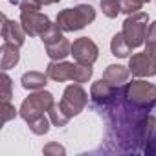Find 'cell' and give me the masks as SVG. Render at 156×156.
Instances as JSON below:
<instances>
[{
  "label": "cell",
  "mask_w": 156,
  "mask_h": 156,
  "mask_svg": "<svg viewBox=\"0 0 156 156\" xmlns=\"http://www.w3.org/2000/svg\"><path fill=\"white\" fill-rule=\"evenodd\" d=\"M96 11L92 6H77L73 9H64L57 15V26L62 31H77L83 30L87 24L94 22Z\"/></svg>",
  "instance_id": "1"
},
{
  "label": "cell",
  "mask_w": 156,
  "mask_h": 156,
  "mask_svg": "<svg viewBox=\"0 0 156 156\" xmlns=\"http://www.w3.org/2000/svg\"><path fill=\"white\" fill-rule=\"evenodd\" d=\"M121 90L132 105H136L147 112L156 107V87L151 83L132 81V83H127L125 87H121Z\"/></svg>",
  "instance_id": "2"
},
{
  "label": "cell",
  "mask_w": 156,
  "mask_h": 156,
  "mask_svg": "<svg viewBox=\"0 0 156 156\" xmlns=\"http://www.w3.org/2000/svg\"><path fill=\"white\" fill-rule=\"evenodd\" d=\"M147 20H149V15L138 11V13H132L123 22V31L121 33L127 39L130 48H138V46L143 44L145 35H147Z\"/></svg>",
  "instance_id": "3"
},
{
  "label": "cell",
  "mask_w": 156,
  "mask_h": 156,
  "mask_svg": "<svg viewBox=\"0 0 156 156\" xmlns=\"http://www.w3.org/2000/svg\"><path fill=\"white\" fill-rule=\"evenodd\" d=\"M51 107H53V96H51L50 92H37V94L30 96V98L22 103V107H20V116H22L26 121H30L31 118L41 116L42 112L50 110Z\"/></svg>",
  "instance_id": "4"
},
{
  "label": "cell",
  "mask_w": 156,
  "mask_h": 156,
  "mask_svg": "<svg viewBox=\"0 0 156 156\" xmlns=\"http://www.w3.org/2000/svg\"><path fill=\"white\" fill-rule=\"evenodd\" d=\"M88 103V98H87V92L79 87V85H70L66 90H64V96L61 99V108L72 118V116H77Z\"/></svg>",
  "instance_id": "5"
},
{
  "label": "cell",
  "mask_w": 156,
  "mask_h": 156,
  "mask_svg": "<svg viewBox=\"0 0 156 156\" xmlns=\"http://www.w3.org/2000/svg\"><path fill=\"white\" fill-rule=\"evenodd\" d=\"M129 68H130L132 75H138V77L156 75V48H147L143 53L132 55Z\"/></svg>",
  "instance_id": "6"
},
{
  "label": "cell",
  "mask_w": 156,
  "mask_h": 156,
  "mask_svg": "<svg viewBox=\"0 0 156 156\" xmlns=\"http://www.w3.org/2000/svg\"><path fill=\"white\" fill-rule=\"evenodd\" d=\"M72 55H73V59L77 62H81V64H92L98 59V46L90 39L81 37V39H77L72 44Z\"/></svg>",
  "instance_id": "7"
},
{
  "label": "cell",
  "mask_w": 156,
  "mask_h": 156,
  "mask_svg": "<svg viewBox=\"0 0 156 156\" xmlns=\"http://www.w3.org/2000/svg\"><path fill=\"white\" fill-rule=\"evenodd\" d=\"M20 24L28 35H42L50 28V19L46 15H41L39 11L33 13H22Z\"/></svg>",
  "instance_id": "8"
},
{
  "label": "cell",
  "mask_w": 156,
  "mask_h": 156,
  "mask_svg": "<svg viewBox=\"0 0 156 156\" xmlns=\"http://www.w3.org/2000/svg\"><path fill=\"white\" fill-rule=\"evenodd\" d=\"M118 88L119 87H114V85H110L105 79L98 81L92 87V103H94V107H99V108L107 107L114 99V96L118 94Z\"/></svg>",
  "instance_id": "9"
},
{
  "label": "cell",
  "mask_w": 156,
  "mask_h": 156,
  "mask_svg": "<svg viewBox=\"0 0 156 156\" xmlns=\"http://www.w3.org/2000/svg\"><path fill=\"white\" fill-rule=\"evenodd\" d=\"M2 20H4V26H2V37L6 42H11V44H17V46H22L24 42V28L22 24H17V22H11L8 20L4 15H2Z\"/></svg>",
  "instance_id": "10"
},
{
  "label": "cell",
  "mask_w": 156,
  "mask_h": 156,
  "mask_svg": "<svg viewBox=\"0 0 156 156\" xmlns=\"http://www.w3.org/2000/svg\"><path fill=\"white\" fill-rule=\"evenodd\" d=\"M73 68L75 64H70V62H50L48 68H46V75L53 81H68V79H73Z\"/></svg>",
  "instance_id": "11"
},
{
  "label": "cell",
  "mask_w": 156,
  "mask_h": 156,
  "mask_svg": "<svg viewBox=\"0 0 156 156\" xmlns=\"http://www.w3.org/2000/svg\"><path fill=\"white\" fill-rule=\"evenodd\" d=\"M127 77H129L127 68H125V66H119V64H110V66L107 68V72L103 73V79L108 81V83L114 85V87L123 85V83L127 81Z\"/></svg>",
  "instance_id": "12"
},
{
  "label": "cell",
  "mask_w": 156,
  "mask_h": 156,
  "mask_svg": "<svg viewBox=\"0 0 156 156\" xmlns=\"http://www.w3.org/2000/svg\"><path fill=\"white\" fill-rule=\"evenodd\" d=\"M46 50H48V55H50L51 59H55V61H61V59H64L66 55H72V44H70L64 37H62L61 41H57V42L48 44Z\"/></svg>",
  "instance_id": "13"
},
{
  "label": "cell",
  "mask_w": 156,
  "mask_h": 156,
  "mask_svg": "<svg viewBox=\"0 0 156 156\" xmlns=\"http://www.w3.org/2000/svg\"><path fill=\"white\" fill-rule=\"evenodd\" d=\"M46 77L48 75H44L41 72H28V73L22 75L20 81H22V87L26 90H39L46 85Z\"/></svg>",
  "instance_id": "14"
},
{
  "label": "cell",
  "mask_w": 156,
  "mask_h": 156,
  "mask_svg": "<svg viewBox=\"0 0 156 156\" xmlns=\"http://www.w3.org/2000/svg\"><path fill=\"white\" fill-rule=\"evenodd\" d=\"M19 62V46L11 42H4L2 46V68L9 70Z\"/></svg>",
  "instance_id": "15"
},
{
  "label": "cell",
  "mask_w": 156,
  "mask_h": 156,
  "mask_svg": "<svg viewBox=\"0 0 156 156\" xmlns=\"http://www.w3.org/2000/svg\"><path fill=\"white\" fill-rule=\"evenodd\" d=\"M110 48H112V55L116 57H127L130 53V46L127 42V39L123 37V33H116L112 37V42H110Z\"/></svg>",
  "instance_id": "16"
},
{
  "label": "cell",
  "mask_w": 156,
  "mask_h": 156,
  "mask_svg": "<svg viewBox=\"0 0 156 156\" xmlns=\"http://www.w3.org/2000/svg\"><path fill=\"white\" fill-rule=\"evenodd\" d=\"M28 125H30V130L33 132V134H46L48 130H50V121H48V118H44V114H41V116H35V118H31L30 121H28Z\"/></svg>",
  "instance_id": "17"
},
{
  "label": "cell",
  "mask_w": 156,
  "mask_h": 156,
  "mask_svg": "<svg viewBox=\"0 0 156 156\" xmlns=\"http://www.w3.org/2000/svg\"><path fill=\"white\" fill-rule=\"evenodd\" d=\"M92 77V64H81L77 62L75 68H73V79L75 83H87Z\"/></svg>",
  "instance_id": "18"
},
{
  "label": "cell",
  "mask_w": 156,
  "mask_h": 156,
  "mask_svg": "<svg viewBox=\"0 0 156 156\" xmlns=\"http://www.w3.org/2000/svg\"><path fill=\"white\" fill-rule=\"evenodd\" d=\"M48 112H50V119H51V123L55 127H64L68 123V119H70V116L61 108V105H53Z\"/></svg>",
  "instance_id": "19"
},
{
  "label": "cell",
  "mask_w": 156,
  "mask_h": 156,
  "mask_svg": "<svg viewBox=\"0 0 156 156\" xmlns=\"http://www.w3.org/2000/svg\"><path fill=\"white\" fill-rule=\"evenodd\" d=\"M101 9H103V13L108 17V19H114V17H118L119 15V11H121V6H119V0H101Z\"/></svg>",
  "instance_id": "20"
},
{
  "label": "cell",
  "mask_w": 156,
  "mask_h": 156,
  "mask_svg": "<svg viewBox=\"0 0 156 156\" xmlns=\"http://www.w3.org/2000/svg\"><path fill=\"white\" fill-rule=\"evenodd\" d=\"M41 37H42V42H44L46 46L51 44V42H57V41L62 39V35H61V28H59L57 24H50V28H48Z\"/></svg>",
  "instance_id": "21"
},
{
  "label": "cell",
  "mask_w": 156,
  "mask_h": 156,
  "mask_svg": "<svg viewBox=\"0 0 156 156\" xmlns=\"http://www.w3.org/2000/svg\"><path fill=\"white\" fill-rule=\"evenodd\" d=\"M145 2H149V0H119V6L123 13L132 15V13H138Z\"/></svg>",
  "instance_id": "22"
},
{
  "label": "cell",
  "mask_w": 156,
  "mask_h": 156,
  "mask_svg": "<svg viewBox=\"0 0 156 156\" xmlns=\"http://www.w3.org/2000/svg\"><path fill=\"white\" fill-rule=\"evenodd\" d=\"M143 152L147 156H156V129L151 132V136L147 138V143L143 147Z\"/></svg>",
  "instance_id": "23"
},
{
  "label": "cell",
  "mask_w": 156,
  "mask_h": 156,
  "mask_svg": "<svg viewBox=\"0 0 156 156\" xmlns=\"http://www.w3.org/2000/svg\"><path fill=\"white\" fill-rule=\"evenodd\" d=\"M41 2L39 0H22L20 2V9L22 13H33V11H39L41 9Z\"/></svg>",
  "instance_id": "24"
},
{
  "label": "cell",
  "mask_w": 156,
  "mask_h": 156,
  "mask_svg": "<svg viewBox=\"0 0 156 156\" xmlns=\"http://www.w3.org/2000/svg\"><path fill=\"white\" fill-rule=\"evenodd\" d=\"M145 41H147V48H156V22H152V24L147 28Z\"/></svg>",
  "instance_id": "25"
},
{
  "label": "cell",
  "mask_w": 156,
  "mask_h": 156,
  "mask_svg": "<svg viewBox=\"0 0 156 156\" xmlns=\"http://www.w3.org/2000/svg\"><path fill=\"white\" fill-rule=\"evenodd\" d=\"M42 152H44V154H64L66 151H64V147H61L59 143H48V145L42 149Z\"/></svg>",
  "instance_id": "26"
},
{
  "label": "cell",
  "mask_w": 156,
  "mask_h": 156,
  "mask_svg": "<svg viewBox=\"0 0 156 156\" xmlns=\"http://www.w3.org/2000/svg\"><path fill=\"white\" fill-rule=\"evenodd\" d=\"M2 85H4V94H2V99L4 101H9V98H11V79L4 73L2 75Z\"/></svg>",
  "instance_id": "27"
},
{
  "label": "cell",
  "mask_w": 156,
  "mask_h": 156,
  "mask_svg": "<svg viewBox=\"0 0 156 156\" xmlns=\"http://www.w3.org/2000/svg\"><path fill=\"white\" fill-rule=\"evenodd\" d=\"M15 114H17V112H15V108L9 105V101H4V116H2V121L8 123L11 118H15Z\"/></svg>",
  "instance_id": "28"
},
{
  "label": "cell",
  "mask_w": 156,
  "mask_h": 156,
  "mask_svg": "<svg viewBox=\"0 0 156 156\" xmlns=\"http://www.w3.org/2000/svg\"><path fill=\"white\" fill-rule=\"evenodd\" d=\"M41 4H55V2H59V0H39Z\"/></svg>",
  "instance_id": "29"
}]
</instances>
